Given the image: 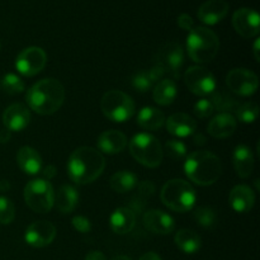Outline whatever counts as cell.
<instances>
[{
	"instance_id": "4fadbf2b",
	"label": "cell",
	"mask_w": 260,
	"mask_h": 260,
	"mask_svg": "<svg viewBox=\"0 0 260 260\" xmlns=\"http://www.w3.org/2000/svg\"><path fill=\"white\" fill-rule=\"evenodd\" d=\"M56 238V228L48 221H36L24 233V240L33 248H45Z\"/></svg>"
},
{
	"instance_id": "44dd1931",
	"label": "cell",
	"mask_w": 260,
	"mask_h": 260,
	"mask_svg": "<svg viewBox=\"0 0 260 260\" xmlns=\"http://www.w3.org/2000/svg\"><path fill=\"white\" fill-rule=\"evenodd\" d=\"M229 202L235 212L246 213L254 207L255 194H254L253 189L246 185H236L230 192Z\"/></svg>"
},
{
	"instance_id": "5b68a950",
	"label": "cell",
	"mask_w": 260,
	"mask_h": 260,
	"mask_svg": "<svg viewBox=\"0 0 260 260\" xmlns=\"http://www.w3.org/2000/svg\"><path fill=\"white\" fill-rule=\"evenodd\" d=\"M160 198L168 208L184 213L194 207L197 194L188 182L183 179H172L164 184Z\"/></svg>"
},
{
	"instance_id": "7402d4cb",
	"label": "cell",
	"mask_w": 260,
	"mask_h": 260,
	"mask_svg": "<svg viewBox=\"0 0 260 260\" xmlns=\"http://www.w3.org/2000/svg\"><path fill=\"white\" fill-rule=\"evenodd\" d=\"M135 223H136V213L128 207L117 208L109 218L111 229L119 235L131 233L132 229L135 228Z\"/></svg>"
},
{
	"instance_id": "f6af8a7d",
	"label": "cell",
	"mask_w": 260,
	"mask_h": 260,
	"mask_svg": "<svg viewBox=\"0 0 260 260\" xmlns=\"http://www.w3.org/2000/svg\"><path fill=\"white\" fill-rule=\"evenodd\" d=\"M205 141H206V139L205 137H203V135L202 134H200V135H196V144H200V145H203L205 144Z\"/></svg>"
},
{
	"instance_id": "9a60e30c",
	"label": "cell",
	"mask_w": 260,
	"mask_h": 260,
	"mask_svg": "<svg viewBox=\"0 0 260 260\" xmlns=\"http://www.w3.org/2000/svg\"><path fill=\"white\" fill-rule=\"evenodd\" d=\"M30 122V112L27 106L22 103H14L8 107L3 113V123L10 132H20Z\"/></svg>"
},
{
	"instance_id": "5bb4252c",
	"label": "cell",
	"mask_w": 260,
	"mask_h": 260,
	"mask_svg": "<svg viewBox=\"0 0 260 260\" xmlns=\"http://www.w3.org/2000/svg\"><path fill=\"white\" fill-rule=\"evenodd\" d=\"M259 14L250 8L238 9L233 15V25L236 33L244 38H253L259 35Z\"/></svg>"
},
{
	"instance_id": "8fae6325",
	"label": "cell",
	"mask_w": 260,
	"mask_h": 260,
	"mask_svg": "<svg viewBox=\"0 0 260 260\" xmlns=\"http://www.w3.org/2000/svg\"><path fill=\"white\" fill-rule=\"evenodd\" d=\"M47 63V55L45 51L37 46L24 48L15 58V68L22 75L35 76L45 69Z\"/></svg>"
},
{
	"instance_id": "2e32d148",
	"label": "cell",
	"mask_w": 260,
	"mask_h": 260,
	"mask_svg": "<svg viewBox=\"0 0 260 260\" xmlns=\"http://www.w3.org/2000/svg\"><path fill=\"white\" fill-rule=\"evenodd\" d=\"M230 5L226 0H207L198 8L197 17L207 25H215L228 15Z\"/></svg>"
},
{
	"instance_id": "60d3db41",
	"label": "cell",
	"mask_w": 260,
	"mask_h": 260,
	"mask_svg": "<svg viewBox=\"0 0 260 260\" xmlns=\"http://www.w3.org/2000/svg\"><path fill=\"white\" fill-rule=\"evenodd\" d=\"M42 174H43V177L47 178V180L52 179V178L56 175V168L53 167V165H47V167L43 169Z\"/></svg>"
},
{
	"instance_id": "30bf717a",
	"label": "cell",
	"mask_w": 260,
	"mask_h": 260,
	"mask_svg": "<svg viewBox=\"0 0 260 260\" xmlns=\"http://www.w3.org/2000/svg\"><path fill=\"white\" fill-rule=\"evenodd\" d=\"M226 85L231 93L241 96H250L258 90L259 79L248 69L236 68L229 71L226 75Z\"/></svg>"
},
{
	"instance_id": "d6a6232c",
	"label": "cell",
	"mask_w": 260,
	"mask_h": 260,
	"mask_svg": "<svg viewBox=\"0 0 260 260\" xmlns=\"http://www.w3.org/2000/svg\"><path fill=\"white\" fill-rule=\"evenodd\" d=\"M165 152L173 160L180 161L187 156V146L184 142L179 141V140H169L165 144Z\"/></svg>"
},
{
	"instance_id": "f35d334b",
	"label": "cell",
	"mask_w": 260,
	"mask_h": 260,
	"mask_svg": "<svg viewBox=\"0 0 260 260\" xmlns=\"http://www.w3.org/2000/svg\"><path fill=\"white\" fill-rule=\"evenodd\" d=\"M178 25H179L182 29L184 30H190L194 28V22H193V18L190 17V15L188 14H180L179 17H178Z\"/></svg>"
},
{
	"instance_id": "f1b7e54d",
	"label": "cell",
	"mask_w": 260,
	"mask_h": 260,
	"mask_svg": "<svg viewBox=\"0 0 260 260\" xmlns=\"http://www.w3.org/2000/svg\"><path fill=\"white\" fill-rule=\"evenodd\" d=\"M109 184L114 192L127 193L137 185V177L128 170H121L112 175Z\"/></svg>"
},
{
	"instance_id": "ffe728a7",
	"label": "cell",
	"mask_w": 260,
	"mask_h": 260,
	"mask_svg": "<svg viewBox=\"0 0 260 260\" xmlns=\"http://www.w3.org/2000/svg\"><path fill=\"white\" fill-rule=\"evenodd\" d=\"M236 126L238 123H236L235 117L223 112L211 119L207 126V132L215 139H228V137L233 136Z\"/></svg>"
},
{
	"instance_id": "8d00e7d4",
	"label": "cell",
	"mask_w": 260,
	"mask_h": 260,
	"mask_svg": "<svg viewBox=\"0 0 260 260\" xmlns=\"http://www.w3.org/2000/svg\"><path fill=\"white\" fill-rule=\"evenodd\" d=\"M212 103L215 106V111L216 109H220V111H228V109H233L234 106L236 104V101L231 96L226 95L223 93H213L212 95Z\"/></svg>"
},
{
	"instance_id": "ee69618b",
	"label": "cell",
	"mask_w": 260,
	"mask_h": 260,
	"mask_svg": "<svg viewBox=\"0 0 260 260\" xmlns=\"http://www.w3.org/2000/svg\"><path fill=\"white\" fill-rule=\"evenodd\" d=\"M260 40L259 38H256L255 42H254V47H253V52H254V57H255L256 61H260Z\"/></svg>"
},
{
	"instance_id": "ba28073f",
	"label": "cell",
	"mask_w": 260,
	"mask_h": 260,
	"mask_svg": "<svg viewBox=\"0 0 260 260\" xmlns=\"http://www.w3.org/2000/svg\"><path fill=\"white\" fill-rule=\"evenodd\" d=\"M24 201L28 207L37 213H47L53 207L55 192L46 179H33L24 187Z\"/></svg>"
},
{
	"instance_id": "74e56055",
	"label": "cell",
	"mask_w": 260,
	"mask_h": 260,
	"mask_svg": "<svg viewBox=\"0 0 260 260\" xmlns=\"http://www.w3.org/2000/svg\"><path fill=\"white\" fill-rule=\"evenodd\" d=\"M71 223H73V228L81 234H88L91 229L90 221L84 216H75L71 220Z\"/></svg>"
},
{
	"instance_id": "8992f818",
	"label": "cell",
	"mask_w": 260,
	"mask_h": 260,
	"mask_svg": "<svg viewBox=\"0 0 260 260\" xmlns=\"http://www.w3.org/2000/svg\"><path fill=\"white\" fill-rule=\"evenodd\" d=\"M129 152L136 161L146 168H157L164 151L156 137L150 134H137L129 141Z\"/></svg>"
},
{
	"instance_id": "b9f144b4",
	"label": "cell",
	"mask_w": 260,
	"mask_h": 260,
	"mask_svg": "<svg viewBox=\"0 0 260 260\" xmlns=\"http://www.w3.org/2000/svg\"><path fill=\"white\" fill-rule=\"evenodd\" d=\"M10 134H12V132H10L9 129H7L4 127V128L0 131V142H8V141H9Z\"/></svg>"
},
{
	"instance_id": "3957f363",
	"label": "cell",
	"mask_w": 260,
	"mask_h": 260,
	"mask_svg": "<svg viewBox=\"0 0 260 260\" xmlns=\"http://www.w3.org/2000/svg\"><path fill=\"white\" fill-rule=\"evenodd\" d=\"M184 172L190 182L207 187L220 179L222 174V164L215 154L202 150L192 152L187 157Z\"/></svg>"
},
{
	"instance_id": "277c9868",
	"label": "cell",
	"mask_w": 260,
	"mask_h": 260,
	"mask_svg": "<svg viewBox=\"0 0 260 260\" xmlns=\"http://www.w3.org/2000/svg\"><path fill=\"white\" fill-rule=\"evenodd\" d=\"M220 40L207 27H194L187 37L188 56L197 63H208L217 56Z\"/></svg>"
},
{
	"instance_id": "7bdbcfd3",
	"label": "cell",
	"mask_w": 260,
	"mask_h": 260,
	"mask_svg": "<svg viewBox=\"0 0 260 260\" xmlns=\"http://www.w3.org/2000/svg\"><path fill=\"white\" fill-rule=\"evenodd\" d=\"M140 260H162V259L160 258L156 253H152V251H150V253L144 254V255L140 258Z\"/></svg>"
},
{
	"instance_id": "52a82bcc",
	"label": "cell",
	"mask_w": 260,
	"mask_h": 260,
	"mask_svg": "<svg viewBox=\"0 0 260 260\" xmlns=\"http://www.w3.org/2000/svg\"><path fill=\"white\" fill-rule=\"evenodd\" d=\"M101 109L112 122L123 123L135 113V102L128 94L121 90H109L102 96Z\"/></svg>"
},
{
	"instance_id": "d590c367",
	"label": "cell",
	"mask_w": 260,
	"mask_h": 260,
	"mask_svg": "<svg viewBox=\"0 0 260 260\" xmlns=\"http://www.w3.org/2000/svg\"><path fill=\"white\" fill-rule=\"evenodd\" d=\"M193 111H194V114L198 118H208V117L212 116L213 112H215V106H213L211 99L203 98L194 104Z\"/></svg>"
},
{
	"instance_id": "1f68e13d",
	"label": "cell",
	"mask_w": 260,
	"mask_h": 260,
	"mask_svg": "<svg viewBox=\"0 0 260 260\" xmlns=\"http://www.w3.org/2000/svg\"><path fill=\"white\" fill-rule=\"evenodd\" d=\"M194 220L200 226L205 229H211L216 225L217 216L216 212L210 207H200L194 212Z\"/></svg>"
},
{
	"instance_id": "d6986e66",
	"label": "cell",
	"mask_w": 260,
	"mask_h": 260,
	"mask_svg": "<svg viewBox=\"0 0 260 260\" xmlns=\"http://www.w3.org/2000/svg\"><path fill=\"white\" fill-rule=\"evenodd\" d=\"M96 145H98L99 151L104 152V154H119L126 149L127 137L121 131L109 129V131H104L99 135Z\"/></svg>"
},
{
	"instance_id": "9c48e42d",
	"label": "cell",
	"mask_w": 260,
	"mask_h": 260,
	"mask_svg": "<svg viewBox=\"0 0 260 260\" xmlns=\"http://www.w3.org/2000/svg\"><path fill=\"white\" fill-rule=\"evenodd\" d=\"M185 85L196 95L206 96L216 90V79L210 70L203 66H192L184 74Z\"/></svg>"
},
{
	"instance_id": "d4e9b609",
	"label": "cell",
	"mask_w": 260,
	"mask_h": 260,
	"mask_svg": "<svg viewBox=\"0 0 260 260\" xmlns=\"http://www.w3.org/2000/svg\"><path fill=\"white\" fill-rule=\"evenodd\" d=\"M165 123V116L160 109L144 107L137 114V124L146 131H156Z\"/></svg>"
},
{
	"instance_id": "bcb514c9",
	"label": "cell",
	"mask_w": 260,
	"mask_h": 260,
	"mask_svg": "<svg viewBox=\"0 0 260 260\" xmlns=\"http://www.w3.org/2000/svg\"><path fill=\"white\" fill-rule=\"evenodd\" d=\"M112 260H132V259L128 258L127 255H118V256H114Z\"/></svg>"
},
{
	"instance_id": "7c38bea8",
	"label": "cell",
	"mask_w": 260,
	"mask_h": 260,
	"mask_svg": "<svg viewBox=\"0 0 260 260\" xmlns=\"http://www.w3.org/2000/svg\"><path fill=\"white\" fill-rule=\"evenodd\" d=\"M184 62V52L180 43L169 42L160 48L157 53L156 65L164 70L165 74H170L174 79L180 75V68Z\"/></svg>"
},
{
	"instance_id": "6da1fadb",
	"label": "cell",
	"mask_w": 260,
	"mask_h": 260,
	"mask_svg": "<svg viewBox=\"0 0 260 260\" xmlns=\"http://www.w3.org/2000/svg\"><path fill=\"white\" fill-rule=\"evenodd\" d=\"M104 168L106 159L101 151L93 147L81 146L69 157L68 174L76 184H89L101 177Z\"/></svg>"
},
{
	"instance_id": "e0dca14e",
	"label": "cell",
	"mask_w": 260,
	"mask_h": 260,
	"mask_svg": "<svg viewBox=\"0 0 260 260\" xmlns=\"http://www.w3.org/2000/svg\"><path fill=\"white\" fill-rule=\"evenodd\" d=\"M144 225L149 231L159 235H168L175 228L174 218L161 210H150L144 215Z\"/></svg>"
},
{
	"instance_id": "4dcf8cb0",
	"label": "cell",
	"mask_w": 260,
	"mask_h": 260,
	"mask_svg": "<svg viewBox=\"0 0 260 260\" xmlns=\"http://www.w3.org/2000/svg\"><path fill=\"white\" fill-rule=\"evenodd\" d=\"M259 116V107L254 102H246L236 108V117L243 123H254Z\"/></svg>"
},
{
	"instance_id": "83f0119b",
	"label": "cell",
	"mask_w": 260,
	"mask_h": 260,
	"mask_svg": "<svg viewBox=\"0 0 260 260\" xmlns=\"http://www.w3.org/2000/svg\"><path fill=\"white\" fill-rule=\"evenodd\" d=\"M177 85L172 79H162L154 88V101L160 106H169L177 98Z\"/></svg>"
},
{
	"instance_id": "7dc6e473",
	"label": "cell",
	"mask_w": 260,
	"mask_h": 260,
	"mask_svg": "<svg viewBox=\"0 0 260 260\" xmlns=\"http://www.w3.org/2000/svg\"><path fill=\"white\" fill-rule=\"evenodd\" d=\"M0 50H2V41H0Z\"/></svg>"
},
{
	"instance_id": "7a4b0ae2",
	"label": "cell",
	"mask_w": 260,
	"mask_h": 260,
	"mask_svg": "<svg viewBox=\"0 0 260 260\" xmlns=\"http://www.w3.org/2000/svg\"><path fill=\"white\" fill-rule=\"evenodd\" d=\"M25 99L28 107L36 113L50 116L62 106L65 101V89L57 79H42L29 88Z\"/></svg>"
},
{
	"instance_id": "603a6c76",
	"label": "cell",
	"mask_w": 260,
	"mask_h": 260,
	"mask_svg": "<svg viewBox=\"0 0 260 260\" xmlns=\"http://www.w3.org/2000/svg\"><path fill=\"white\" fill-rule=\"evenodd\" d=\"M234 167L236 174L240 178L250 177L254 170V156L251 150L245 145H239L235 147L233 154Z\"/></svg>"
},
{
	"instance_id": "484cf974",
	"label": "cell",
	"mask_w": 260,
	"mask_h": 260,
	"mask_svg": "<svg viewBox=\"0 0 260 260\" xmlns=\"http://www.w3.org/2000/svg\"><path fill=\"white\" fill-rule=\"evenodd\" d=\"M175 245L185 254H194L202 246V239L196 231L189 229H182L175 234Z\"/></svg>"
},
{
	"instance_id": "836d02e7",
	"label": "cell",
	"mask_w": 260,
	"mask_h": 260,
	"mask_svg": "<svg viewBox=\"0 0 260 260\" xmlns=\"http://www.w3.org/2000/svg\"><path fill=\"white\" fill-rule=\"evenodd\" d=\"M15 217V207L8 197L0 196V223L9 225Z\"/></svg>"
},
{
	"instance_id": "4316f807",
	"label": "cell",
	"mask_w": 260,
	"mask_h": 260,
	"mask_svg": "<svg viewBox=\"0 0 260 260\" xmlns=\"http://www.w3.org/2000/svg\"><path fill=\"white\" fill-rule=\"evenodd\" d=\"M79 193L71 185H62L57 193L55 194V202L53 205L57 206L61 213H70L75 210L78 206Z\"/></svg>"
},
{
	"instance_id": "ab89813d",
	"label": "cell",
	"mask_w": 260,
	"mask_h": 260,
	"mask_svg": "<svg viewBox=\"0 0 260 260\" xmlns=\"http://www.w3.org/2000/svg\"><path fill=\"white\" fill-rule=\"evenodd\" d=\"M85 260H107L106 256H104L103 253L98 250H94L88 253V255L85 256Z\"/></svg>"
},
{
	"instance_id": "e575fe53",
	"label": "cell",
	"mask_w": 260,
	"mask_h": 260,
	"mask_svg": "<svg viewBox=\"0 0 260 260\" xmlns=\"http://www.w3.org/2000/svg\"><path fill=\"white\" fill-rule=\"evenodd\" d=\"M152 80L150 78L149 71H137L136 74L132 78V86L136 89L140 93H146L147 90H150L152 86Z\"/></svg>"
},
{
	"instance_id": "cb8c5ba5",
	"label": "cell",
	"mask_w": 260,
	"mask_h": 260,
	"mask_svg": "<svg viewBox=\"0 0 260 260\" xmlns=\"http://www.w3.org/2000/svg\"><path fill=\"white\" fill-rule=\"evenodd\" d=\"M17 162L25 174L36 175L42 170V159L40 154L29 146L20 147L17 154Z\"/></svg>"
},
{
	"instance_id": "f546056e",
	"label": "cell",
	"mask_w": 260,
	"mask_h": 260,
	"mask_svg": "<svg viewBox=\"0 0 260 260\" xmlns=\"http://www.w3.org/2000/svg\"><path fill=\"white\" fill-rule=\"evenodd\" d=\"M0 89L9 95H15L24 90V83L15 74H7L0 80Z\"/></svg>"
},
{
	"instance_id": "ac0fdd59",
	"label": "cell",
	"mask_w": 260,
	"mask_h": 260,
	"mask_svg": "<svg viewBox=\"0 0 260 260\" xmlns=\"http://www.w3.org/2000/svg\"><path fill=\"white\" fill-rule=\"evenodd\" d=\"M165 122L168 132L179 139L192 136L197 129V122L187 113H174Z\"/></svg>"
}]
</instances>
